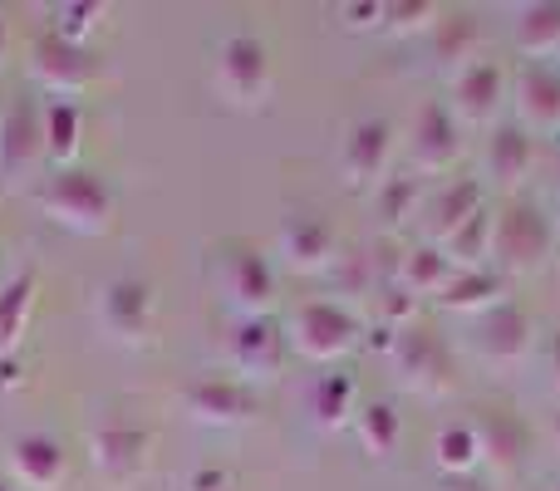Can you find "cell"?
Listing matches in <instances>:
<instances>
[{
	"instance_id": "1",
	"label": "cell",
	"mask_w": 560,
	"mask_h": 491,
	"mask_svg": "<svg viewBox=\"0 0 560 491\" xmlns=\"http://www.w3.org/2000/svg\"><path fill=\"white\" fill-rule=\"evenodd\" d=\"M39 212L59 222L65 232L79 236H104L114 226V192L98 173L89 167H59L45 187H39Z\"/></svg>"
},
{
	"instance_id": "2",
	"label": "cell",
	"mask_w": 560,
	"mask_h": 491,
	"mask_svg": "<svg viewBox=\"0 0 560 491\" xmlns=\"http://www.w3.org/2000/svg\"><path fill=\"white\" fill-rule=\"evenodd\" d=\"M30 79H35L49 98H69V104H74L98 79V59H94V49H84V45H69V39H59V35H39L35 45H30Z\"/></svg>"
},
{
	"instance_id": "3",
	"label": "cell",
	"mask_w": 560,
	"mask_h": 491,
	"mask_svg": "<svg viewBox=\"0 0 560 491\" xmlns=\"http://www.w3.org/2000/svg\"><path fill=\"white\" fill-rule=\"evenodd\" d=\"M217 89H222L232 104L256 108L271 89V59L266 45L256 35H226L217 49Z\"/></svg>"
},
{
	"instance_id": "4",
	"label": "cell",
	"mask_w": 560,
	"mask_h": 491,
	"mask_svg": "<svg viewBox=\"0 0 560 491\" xmlns=\"http://www.w3.org/2000/svg\"><path fill=\"white\" fill-rule=\"evenodd\" d=\"M290 339H295V349L305 359L325 364V359H339L354 344V319L339 305H329V300H310V305H300L295 319H290Z\"/></svg>"
},
{
	"instance_id": "5",
	"label": "cell",
	"mask_w": 560,
	"mask_h": 491,
	"mask_svg": "<svg viewBox=\"0 0 560 491\" xmlns=\"http://www.w3.org/2000/svg\"><path fill=\"white\" fill-rule=\"evenodd\" d=\"M98 325L124 344H143L153 335V290L143 280H108L98 290Z\"/></svg>"
},
{
	"instance_id": "6",
	"label": "cell",
	"mask_w": 560,
	"mask_h": 491,
	"mask_svg": "<svg viewBox=\"0 0 560 491\" xmlns=\"http://www.w3.org/2000/svg\"><path fill=\"white\" fill-rule=\"evenodd\" d=\"M148 463V433L133 423H104L89 433V467L104 482H133Z\"/></svg>"
},
{
	"instance_id": "7",
	"label": "cell",
	"mask_w": 560,
	"mask_h": 491,
	"mask_svg": "<svg viewBox=\"0 0 560 491\" xmlns=\"http://www.w3.org/2000/svg\"><path fill=\"white\" fill-rule=\"evenodd\" d=\"M69 472L65 443L49 433H20L10 443V482L20 491H55Z\"/></svg>"
},
{
	"instance_id": "8",
	"label": "cell",
	"mask_w": 560,
	"mask_h": 491,
	"mask_svg": "<svg viewBox=\"0 0 560 491\" xmlns=\"http://www.w3.org/2000/svg\"><path fill=\"white\" fill-rule=\"evenodd\" d=\"M222 285H226V300H232L246 319H261V309L276 300V276H271V266H266V256H256V250L226 256Z\"/></svg>"
},
{
	"instance_id": "9",
	"label": "cell",
	"mask_w": 560,
	"mask_h": 491,
	"mask_svg": "<svg viewBox=\"0 0 560 491\" xmlns=\"http://www.w3.org/2000/svg\"><path fill=\"white\" fill-rule=\"evenodd\" d=\"M187 413L197 423H242L256 413V394L236 378H197L187 388Z\"/></svg>"
},
{
	"instance_id": "10",
	"label": "cell",
	"mask_w": 560,
	"mask_h": 491,
	"mask_svg": "<svg viewBox=\"0 0 560 491\" xmlns=\"http://www.w3.org/2000/svg\"><path fill=\"white\" fill-rule=\"evenodd\" d=\"M39 138H45V157L55 167H74L79 148H84V108L69 98H49L39 108Z\"/></svg>"
},
{
	"instance_id": "11",
	"label": "cell",
	"mask_w": 560,
	"mask_h": 491,
	"mask_svg": "<svg viewBox=\"0 0 560 491\" xmlns=\"http://www.w3.org/2000/svg\"><path fill=\"white\" fill-rule=\"evenodd\" d=\"M45 157V138H39V108L20 104L5 114V128H0V163L5 173H30V167Z\"/></svg>"
},
{
	"instance_id": "12",
	"label": "cell",
	"mask_w": 560,
	"mask_h": 491,
	"mask_svg": "<svg viewBox=\"0 0 560 491\" xmlns=\"http://www.w3.org/2000/svg\"><path fill=\"white\" fill-rule=\"evenodd\" d=\"M280 256L295 270H319L335 256V232L319 217H285V226H280Z\"/></svg>"
},
{
	"instance_id": "13",
	"label": "cell",
	"mask_w": 560,
	"mask_h": 491,
	"mask_svg": "<svg viewBox=\"0 0 560 491\" xmlns=\"http://www.w3.org/2000/svg\"><path fill=\"white\" fill-rule=\"evenodd\" d=\"M280 349L285 344H280V335L266 325V319H242L232 335V364L252 378H266L280 369Z\"/></svg>"
},
{
	"instance_id": "14",
	"label": "cell",
	"mask_w": 560,
	"mask_h": 491,
	"mask_svg": "<svg viewBox=\"0 0 560 491\" xmlns=\"http://www.w3.org/2000/svg\"><path fill=\"white\" fill-rule=\"evenodd\" d=\"M30 309H35V270H20L0 285V359H10L20 349L30 329Z\"/></svg>"
},
{
	"instance_id": "15",
	"label": "cell",
	"mask_w": 560,
	"mask_h": 491,
	"mask_svg": "<svg viewBox=\"0 0 560 491\" xmlns=\"http://www.w3.org/2000/svg\"><path fill=\"white\" fill-rule=\"evenodd\" d=\"M413 153H418V163L433 167V173L457 157V124H453V114H447L443 104H428L423 114H418V143H413Z\"/></svg>"
},
{
	"instance_id": "16",
	"label": "cell",
	"mask_w": 560,
	"mask_h": 491,
	"mask_svg": "<svg viewBox=\"0 0 560 491\" xmlns=\"http://www.w3.org/2000/svg\"><path fill=\"white\" fill-rule=\"evenodd\" d=\"M384 157H388V124H378V118L359 124L354 133L345 138V173H349V183H369V177H378V173H384Z\"/></svg>"
},
{
	"instance_id": "17",
	"label": "cell",
	"mask_w": 560,
	"mask_h": 491,
	"mask_svg": "<svg viewBox=\"0 0 560 491\" xmlns=\"http://www.w3.org/2000/svg\"><path fill=\"white\" fill-rule=\"evenodd\" d=\"M497 98H502V74H497V65H487V59L467 65L463 79H457V114L482 124V118H492Z\"/></svg>"
},
{
	"instance_id": "18",
	"label": "cell",
	"mask_w": 560,
	"mask_h": 491,
	"mask_svg": "<svg viewBox=\"0 0 560 491\" xmlns=\"http://www.w3.org/2000/svg\"><path fill=\"white\" fill-rule=\"evenodd\" d=\"M497 250L502 256H512L516 266H526V260H536L546 250V226L536 212H526V207H516V212L502 217V226H497Z\"/></svg>"
},
{
	"instance_id": "19",
	"label": "cell",
	"mask_w": 560,
	"mask_h": 491,
	"mask_svg": "<svg viewBox=\"0 0 560 491\" xmlns=\"http://www.w3.org/2000/svg\"><path fill=\"white\" fill-rule=\"evenodd\" d=\"M108 15V5L104 0H59L55 10H49V20H55V30L49 35H59V39H69V45H84L89 49V39H94V30H98V20Z\"/></svg>"
},
{
	"instance_id": "20",
	"label": "cell",
	"mask_w": 560,
	"mask_h": 491,
	"mask_svg": "<svg viewBox=\"0 0 560 491\" xmlns=\"http://www.w3.org/2000/svg\"><path fill=\"white\" fill-rule=\"evenodd\" d=\"M522 114L532 124H556L560 118V79L551 69H532L522 79Z\"/></svg>"
},
{
	"instance_id": "21",
	"label": "cell",
	"mask_w": 560,
	"mask_h": 491,
	"mask_svg": "<svg viewBox=\"0 0 560 491\" xmlns=\"http://www.w3.org/2000/svg\"><path fill=\"white\" fill-rule=\"evenodd\" d=\"M492 167L512 183V177H522L526 167H532V138L516 133V128H506V133H497L492 143Z\"/></svg>"
},
{
	"instance_id": "22",
	"label": "cell",
	"mask_w": 560,
	"mask_h": 491,
	"mask_svg": "<svg viewBox=\"0 0 560 491\" xmlns=\"http://www.w3.org/2000/svg\"><path fill=\"white\" fill-rule=\"evenodd\" d=\"M516 39H522V49H551L560 39V5H546V10H526L522 30H516Z\"/></svg>"
},
{
	"instance_id": "23",
	"label": "cell",
	"mask_w": 560,
	"mask_h": 491,
	"mask_svg": "<svg viewBox=\"0 0 560 491\" xmlns=\"http://www.w3.org/2000/svg\"><path fill=\"white\" fill-rule=\"evenodd\" d=\"M349 394H354V388H349V378H339V374L319 378V384H315V418H319V423L335 428L339 418H345V408H349Z\"/></svg>"
},
{
	"instance_id": "24",
	"label": "cell",
	"mask_w": 560,
	"mask_h": 491,
	"mask_svg": "<svg viewBox=\"0 0 560 491\" xmlns=\"http://www.w3.org/2000/svg\"><path fill=\"white\" fill-rule=\"evenodd\" d=\"M359 433H364V447L369 453H388L394 447V437H398V418H394V408H364V418H359Z\"/></svg>"
},
{
	"instance_id": "25",
	"label": "cell",
	"mask_w": 560,
	"mask_h": 491,
	"mask_svg": "<svg viewBox=\"0 0 560 491\" xmlns=\"http://www.w3.org/2000/svg\"><path fill=\"white\" fill-rule=\"evenodd\" d=\"M404 276H408V285H418V280H428V285H443L447 266L438 260V250H413V256H408V266H404Z\"/></svg>"
},
{
	"instance_id": "26",
	"label": "cell",
	"mask_w": 560,
	"mask_h": 491,
	"mask_svg": "<svg viewBox=\"0 0 560 491\" xmlns=\"http://www.w3.org/2000/svg\"><path fill=\"white\" fill-rule=\"evenodd\" d=\"M187 491H232V487H226V477H222V472H197Z\"/></svg>"
},
{
	"instance_id": "27",
	"label": "cell",
	"mask_w": 560,
	"mask_h": 491,
	"mask_svg": "<svg viewBox=\"0 0 560 491\" xmlns=\"http://www.w3.org/2000/svg\"><path fill=\"white\" fill-rule=\"evenodd\" d=\"M5 55H10V20H5V10H0V65H5Z\"/></svg>"
},
{
	"instance_id": "28",
	"label": "cell",
	"mask_w": 560,
	"mask_h": 491,
	"mask_svg": "<svg viewBox=\"0 0 560 491\" xmlns=\"http://www.w3.org/2000/svg\"><path fill=\"white\" fill-rule=\"evenodd\" d=\"M453 491H487V487H477V482H457Z\"/></svg>"
},
{
	"instance_id": "29",
	"label": "cell",
	"mask_w": 560,
	"mask_h": 491,
	"mask_svg": "<svg viewBox=\"0 0 560 491\" xmlns=\"http://www.w3.org/2000/svg\"><path fill=\"white\" fill-rule=\"evenodd\" d=\"M551 359H556V369H560V339H556V344H551Z\"/></svg>"
},
{
	"instance_id": "30",
	"label": "cell",
	"mask_w": 560,
	"mask_h": 491,
	"mask_svg": "<svg viewBox=\"0 0 560 491\" xmlns=\"http://www.w3.org/2000/svg\"><path fill=\"white\" fill-rule=\"evenodd\" d=\"M0 491H20V487L15 482H0Z\"/></svg>"
},
{
	"instance_id": "31",
	"label": "cell",
	"mask_w": 560,
	"mask_h": 491,
	"mask_svg": "<svg viewBox=\"0 0 560 491\" xmlns=\"http://www.w3.org/2000/svg\"><path fill=\"white\" fill-rule=\"evenodd\" d=\"M556 443H560V418H556Z\"/></svg>"
}]
</instances>
